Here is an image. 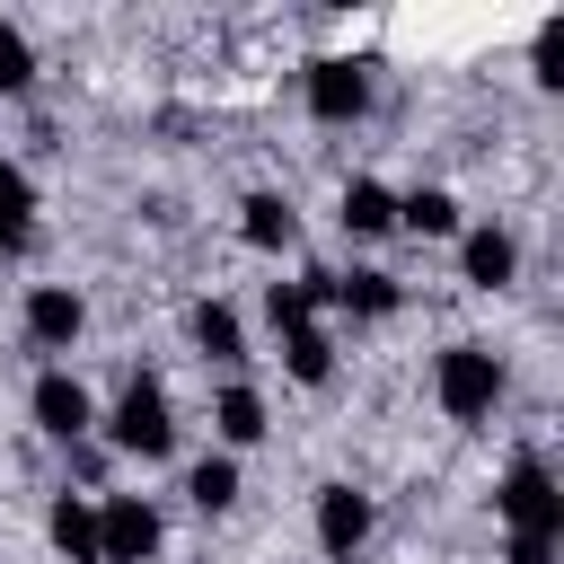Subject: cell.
<instances>
[{
    "instance_id": "cell-3",
    "label": "cell",
    "mask_w": 564,
    "mask_h": 564,
    "mask_svg": "<svg viewBox=\"0 0 564 564\" xmlns=\"http://www.w3.org/2000/svg\"><path fill=\"white\" fill-rule=\"evenodd\" d=\"M494 511L511 520V538H564V485L546 458H511L494 485Z\"/></svg>"
},
{
    "instance_id": "cell-16",
    "label": "cell",
    "mask_w": 564,
    "mask_h": 564,
    "mask_svg": "<svg viewBox=\"0 0 564 564\" xmlns=\"http://www.w3.org/2000/svg\"><path fill=\"white\" fill-rule=\"evenodd\" d=\"M282 370H291L300 388H326V379H335V335H326V326H291V335H282Z\"/></svg>"
},
{
    "instance_id": "cell-21",
    "label": "cell",
    "mask_w": 564,
    "mask_h": 564,
    "mask_svg": "<svg viewBox=\"0 0 564 564\" xmlns=\"http://www.w3.org/2000/svg\"><path fill=\"white\" fill-rule=\"evenodd\" d=\"M26 79H35V53H26V35L0 18V97H18Z\"/></svg>"
},
{
    "instance_id": "cell-18",
    "label": "cell",
    "mask_w": 564,
    "mask_h": 564,
    "mask_svg": "<svg viewBox=\"0 0 564 564\" xmlns=\"http://www.w3.org/2000/svg\"><path fill=\"white\" fill-rule=\"evenodd\" d=\"M317 308H326V273H308V282H273V291H264V317H273V335H291V326H317Z\"/></svg>"
},
{
    "instance_id": "cell-22",
    "label": "cell",
    "mask_w": 564,
    "mask_h": 564,
    "mask_svg": "<svg viewBox=\"0 0 564 564\" xmlns=\"http://www.w3.org/2000/svg\"><path fill=\"white\" fill-rule=\"evenodd\" d=\"M511 564H555V538H511Z\"/></svg>"
},
{
    "instance_id": "cell-8",
    "label": "cell",
    "mask_w": 564,
    "mask_h": 564,
    "mask_svg": "<svg viewBox=\"0 0 564 564\" xmlns=\"http://www.w3.org/2000/svg\"><path fill=\"white\" fill-rule=\"evenodd\" d=\"M511 273H520V238H511L502 220L458 229V282H467V291H502Z\"/></svg>"
},
{
    "instance_id": "cell-7",
    "label": "cell",
    "mask_w": 564,
    "mask_h": 564,
    "mask_svg": "<svg viewBox=\"0 0 564 564\" xmlns=\"http://www.w3.org/2000/svg\"><path fill=\"white\" fill-rule=\"evenodd\" d=\"M370 494H352V485H317V555H335V564H352L361 546H370Z\"/></svg>"
},
{
    "instance_id": "cell-20",
    "label": "cell",
    "mask_w": 564,
    "mask_h": 564,
    "mask_svg": "<svg viewBox=\"0 0 564 564\" xmlns=\"http://www.w3.org/2000/svg\"><path fill=\"white\" fill-rule=\"evenodd\" d=\"M185 502H194V511H229V502H238V458H229V449L194 458V467H185Z\"/></svg>"
},
{
    "instance_id": "cell-9",
    "label": "cell",
    "mask_w": 564,
    "mask_h": 564,
    "mask_svg": "<svg viewBox=\"0 0 564 564\" xmlns=\"http://www.w3.org/2000/svg\"><path fill=\"white\" fill-rule=\"evenodd\" d=\"M79 326H88V300H79L70 282H35V291H26V344H35V352H70Z\"/></svg>"
},
{
    "instance_id": "cell-17",
    "label": "cell",
    "mask_w": 564,
    "mask_h": 564,
    "mask_svg": "<svg viewBox=\"0 0 564 564\" xmlns=\"http://www.w3.org/2000/svg\"><path fill=\"white\" fill-rule=\"evenodd\" d=\"M35 238V185H26V167L18 159H0V247L18 256Z\"/></svg>"
},
{
    "instance_id": "cell-4",
    "label": "cell",
    "mask_w": 564,
    "mask_h": 564,
    "mask_svg": "<svg viewBox=\"0 0 564 564\" xmlns=\"http://www.w3.org/2000/svg\"><path fill=\"white\" fill-rule=\"evenodd\" d=\"M159 502L150 494H106L97 502V564H159Z\"/></svg>"
},
{
    "instance_id": "cell-12",
    "label": "cell",
    "mask_w": 564,
    "mask_h": 564,
    "mask_svg": "<svg viewBox=\"0 0 564 564\" xmlns=\"http://www.w3.org/2000/svg\"><path fill=\"white\" fill-rule=\"evenodd\" d=\"M335 220H344L352 238H388V229H397V194H388L379 176H352L344 203H335Z\"/></svg>"
},
{
    "instance_id": "cell-2",
    "label": "cell",
    "mask_w": 564,
    "mask_h": 564,
    "mask_svg": "<svg viewBox=\"0 0 564 564\" xmlns=\"http://www.w3.org/2000/svg\"><path fill=\"white\" fill-rule=\"evenodd\" d=\"M97 423H106V441H115L123 458H141V467L176 449V414H167V388H159L150 370H132V379H123V397H115Z\"/></svg>"
},
{
    "instance_id": "cell-15",
    "label": "cell",
    "mask_w": 564,
    "mask_h": 564,
    "mask_svg": "<svg viewBox=\"0 0 564 564\" xmlns=\"http://www.w3.org/2000/svg\"><path fill=\"white\" fill-rule=\"evenodd\" d=\"M397 229H414V238H458L467 220H458V194L414 185V194H397Z\"/></svg>"
},
{
    "instance_id": "cell-14",
    "label": "cell",
    "mask_w": 564,
    "mask_h": 564,
    "mask_svg": "<svg viewBox=\"0 0 564 564\" xmlns=\"http://www.w3.org/2000/svg\"><path fill=\"white\" fill-rule=\"evenodd\" d=\"M44 538H53L70 564H97V502H79V494H53V511H44Z\"/></svg>"
},
{
    "instance_id": "cell-10",
    "label": "cell",
    "mask_w": 564,
    "mask_h": 564,
    "mask_svg": "<svg viewBox=\"0 0 564 564\" xmlns=\"http://www.w3.org/2000/svg\"><path fill=\"white\" fill-rule=\"evenodd\" d=\"M326 308H344V317H397L405 308V282L397 273H326Z\"/></svg>"
},
{
    "instance_id": "cell-13",
    "label": "cell",
    "mask_w": 564,
    "mask_h": 564,
    "mask_svg": "<svg viewBox=\"0 0 564 564\" xmlns=\"http://www.w3.org/2000/svg\"><path fill=\"white\" fill-rule=\"evenodd\" d=\"M212 432H220V449H256L273 423H264V397L256 388H220L212 397Z\"/></svg>"
},
{
    "instance_id": "cell-1",
    "label": "cell",
    "mask_w": 564,
    "mask_h": 564,
    "mask_svg": "<svg viewBox=\"0 0 564 564\" xmlns=\"http://www.w3.org/2000/svg\"><path fill=\"white\" fill-rule=\"evenodd\" d=\"M432 397H441L449 423H485V414L502 405V361H494V344H441V352H432Z\"/></svg>"
},
{
    "instance_id": "cell-6",
    "label": "cell",
    "mask_w": 564,
    "mask_h": 564,
    "mask_svg": "<svg viewBox=\"0 0 564 564\" xmlns=\"http://www.w3.org/2000/svg\"><path fill=\"white\" fill-rule=\"evenodd\" d=\"M26 414H35V432H44V441H62V449H79V441L97 432V397H88L70 370H44V379H35V397H26Z\"/></svg>"
},
{
    "instance_id": "cell-11",
    "label": "cell",
    "mask_w": 564,
    "mask_h": 564,
    "mask_svg": "<svg viewBox=\"0 0 564 564\" xmlns=\"http://www.w3.org/2000/svg\"><path fill=\"white\" fill-rule=\"evenodd\" d=\"M238 238H247L256 256H282V247H300V212H291L282 194H247V203H238Z\"/></svg>"
},
{
    "instance_id": "cell-5",
    "label": "cell",
    "mask_w": 564,
    "mask_h": 564,
    "mask_svg": "<svg viewBox=\"0 0 564 564\" xmlns=\"http://www.w3.org/2000/svg\"><path fill=\"white\" fill-rule=\"evenodd\" d=\"M308 115L317 123H361L370 115V62H352V53H326V62H308Z\"/></svg>"
},
{
    "instance_id": "cell-19",
    "label": "cell",
    "mask_w": 564,
    "mask_h": 564,
    "mask_svg": "<svg viewBox=\"0 0 564 564\" xmlns=\"http://www.w3.org/2000/svg\"><path fill=\"white\" fill-rule=\"evenodd\" d=\"M194 344H203V361H247L238 308H229V300H203V308H194Z\"/></svg>"
}]
</instances>
